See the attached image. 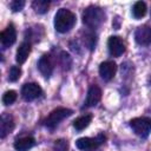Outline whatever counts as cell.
Returning <instances> with one entry per match:
<instances>
[{
	"instance_id": "6da1fadb",
	"label": "cell",
	"mask_w": 151,
	"mask_h": 151,
	"mask_svg": "<svg viewBox=\"0 0 151 151\" xmlns=\"http://www.w3.org/2000/svg\"><path fill=\"white\" fill-rule=\"evenodd\" d=\"M76 24V14L66 8H60L54 15V28L59 33L68 32Z\"/></svg>"
},
{
	"instance_id": "7a4b0ae2",
	"label": "cell",
	"mask_w": 151,
	"mask_h": 151,
	"mask_svg": "<svg viewBox=\"0 0 151 151\" xmlns=\"http://www.w3.org/2000/svg\"><path fill=\"white\" fill-rule=\"evenodd\" d=\"M105 21V13L100 7L90 6L83 13V22L90 28H97Z\"/></svg>"
},
{
	"instance_id": "3957f363",
	"label": "cell",
	"mask_w": 151,
	"mask_h": 151,
	"mask_svg": "<svg viewBox=\"0 0 151 151\" xmlns=\"http://www.w3.org/2000/svg\"><path fill=\"white\" fill-rule=\"evenodd\" d=\"M73 111L67 107H57L46 117V119L44 120V124L48 129H54L61 120L70 117Z\"/></svg>"
},
{
	"instance_id": "277c9868",
	"label": "cell",
	"mask_w": 151,
	"mask_h": 151,
	"mask_svg": "<svg viewBox=\"0 0 151 151\" xmlns=\"http://www.w3.org/2000/svg\"><path fill=\"white\" fill-rule=\"evenodd\" d=\"M130 126L137 136L142 138H146L151 132V118L149 117L133 118L130 120Z\"/></svg>"
},
{
	"instance_id": "5b68a950",
	"label": "cell",
	"mask_w": 151,
	"mask_h": 151,
	"mask_svg": "<svg viewBox=\"0 0 151 151\" xmlns=\"http://www.w3.org/2000/svg\"><path fill=\"white\" fill-rule=\"evenodd\" d=\"M105 136L104 134H98L94 138H90V137H83L76 140V146L79 150H92V149H97L99 145H101L105 142Z\"/></svg>"
},
{
	"instance_id": "8992f818",
	"label": "cell",
	"mask_w": 151,
	"mask_h": 151,
	"mask_svg": "<svg viewBox=\"0 0 151 151\" xmlns=\"http://www.w3.org/2000/svg\"><path fill=\"white\" fill-rule=\"evenodd\" d=\"M41 93L42 90L37 83H26L21 88V96L26 101H32L39 98Z\"/></svg>"
},
{
	"instance_id": "52a82bcc",
	"label": "cell",
	"mask_w": 151,
	"mask_h": 151,
	"mask_svg": "<svg viewBox=\"0 0 151 151\" xmlns=\"http://www.w3.org/2000/svg\"><path fill=\"white\" fill-rule=\"evenodd\" d=\"M109 52L112 57H119L125 52V44L123 39L118 35H112L107 40Z\"/></svg>"
},
{
	"instance_id": "ba28073f",
	"label": "cell",
	"mask_w": 151,
	"mask_h": 151,
	"mask_svg": "<svg viewBox=\"0 0 151 151\" xmlns=\"http://www.w3.org/2000/svg\"><path fill=\"white\" fill-rule=\"evenodd\" d=\"M38 68H39L40 73L44 77L48 78L52 74L53 70H54V60H53L52 55L51 54H44V55H41L40 59H39V61H38Z\"/></svg>"
},
{
	"instance_id": "9c48e42d",
	"label": "cell",
	"mask_w": 151,
	"mask_h": 151,
	"mask_svg": "<svg viewBox=\"0 0 151 151\" xmlns=\"http://www.w3.org/2000/svg\"><path fill=\"white\" fill-rule=\"evenodd\" d=\"M134 39L137 44L142 46H147L151 44V27L150 26H139L134 32Z\"/></svg>"
},
{
	"instance_id": "30bf717a",
	"label": "cell",
	"mask_w": 151,
	"mask_h": 151,
	"mask_svg": "<svg viewBox=\"0 0 151 151\" xmlns=\"http://www.w3.org/2000/svg\"><path fill=\"white\" fill-rule=\"evenodd\" d=\"M0 40H1V44L2 46L6 48V47H9L11 45H13L17 40V31L14 28V26L12 24H9L1 33H0Z\"/></svg>"
},
{
	"instance_id": "8fae6325",
	"label": "cell",
	"mask_w": 151,
	"mask_h": 151,
	"mask_svg": "<svg viewBox=\"0 0 151 151\" xmlns=\"http://www.w3.org/2000/svg\"><path fill=\"white\" fill-rule=\"evenodd\" d=\"M116 72H117V65L114 61H104L99 66V74L106 81L111 80L114 77Z\"/></svg>"
},
{
	"instance_id": "7c38bea8",
	"label": "cell",
	"mask_w": 151,
	"mask_h": 151,
	"mask_svg": "<svg viewBox=\"0 0 151 151\" xmlns=\"http://www.w3.org/2000/svg\"><path fill=\"white\" fill-rule=\"evenodd\" d=\"M101 98V90L98 85H91L88 91H87V96H86V100L85 104L86 106H94L99 103Z\"/></svg>"
},
{
	"instance_id": "4fadbf2b",
	"label": "cell",
	"mask_w": 151,
	"mask_h": 151,
	"mask_svg": "<svg viewBox=\"0 0 151 151\" xmlns=\"http://www.w3.org/2000/svg\"><path fill=\"white\" fill-rule=\"evenodd\" d=\"M14 129V120L13 117L9 114H2L1 122H0V137L5 138L9 132H12Z\"/></svg>"
},
{
	"instance_id": "5bb4252c",
	"label": "cell",
	"mask_w": 151,
	"mask_h": 151,
	"mask_svg": "<svg viewBox=\"0 0 151 151\" xmlns=\"http://www.w3.org/2000/svg\"><path fill=\"white\" fill-rule=\"evenodd\" d=\"M29 53H31V42H28V41L21 42V44L19 45V47H18V50H17V54H15V60H17V63L24 64V63L27 60Z\"/></svg>"
},
{
	"instance_id": "9a60e30c",
	"label": "cell",
	"mask_w": 151,
	"mask_h": 151,
	"mask_svg": "<svg viewBox=\"0 0 151 151\" xmlns=\"http://www.w3.org/2000/svg\"><path fill=\"white\" fill-rule=\"evenodd\" d=\"M35 144V139L33 137H22L14 142V149L17 151H28Z\"/></svg>"
},
{
	"instance_id": "2e32d148",
	"label": "cell",
	"mask_w": 151,
	"mask_h": 151,
	"mask_svg": "<svg viewBox=\"0 0 151 151\" xmlns=\"http://www.w3.org/2000/svg\"><path fill=\"white\" fill-rule=\"evenodd\" d=\"M92 120V116L91 114H85V116H81V117H78L74 122H73V127L77 130V131H81L84 130L85 127H87L90 125Z\"/></svg>"
},
{
	"instance_id": "e0dca14e",
	"label": "cell",
	"mask_w": 151,
	"mask_h": 151,
	"mask_svg": "<svg viewBox=\"0 0 151 151\" xmlns=\"http://www.w3.org/2000/svg\"><path fill=\"white\" fill-rule=\"evenodd\" d=\"M50 7V1L47 0H34L32 2V8L35 11V13L44 14L48 11Z\"/></svg>"
},
{
	"instance_id": "ac0fdd59",
	"label": "cell",
	"mask_w": 151,
	"mask_h": 151,
	"mask_svg": "<svg viewBox=\"0 0 151 151\" xmlns=\"http://www.w3.org/2000/svg\"><path fill=\"white\" fill-rule=\"evenodd\" d=\"M132 14L136 19H140L146 14V4L143 1H137L132 7Z\"/></svg>"
},
{
	"instance_id": "d6986e66",
	"label": "cell",
	"mask_w": 151,
	"mask_h": 151,
	"mask_svg": "<svg viewBox=\"0 0 151 151\" xmlns=\"http://www.w3.org/2000/svg\"><path fill=\"white\" fill-rule=\"evenodd\" d=\"M17 100V92L13 91V90H9V91H6L2 96V103L5 105H11L13 104L14 101Z\"/></svg>"
},
{
	"instance_id": "ffe728a7",
	"label": "cell",
	"mask_w": 151,
	"mask_h": 151,
	"mask_svg": "<svg viewBox=\"0 0 151 151\" xmlns=\"http://www.w3.org/2000/svg\"><path fill=\"white\" fill-rule=\"evenodd\" d=\"M21 76V68L19 66H12L9 68L8 73V80L9 81H17Z\"/></svg>"
},
{
	"instance_id": "44dd1931",
	"label": "cell",
	"mask_w": 151,
	"mask_h": 151,
	"mask_svg": "<svg viewBox=\"0 0 151 151\" xmlns=\"http://www.w3.org/2000/svg\"><path fill=\"white\" fill-rule=\"evenodd\" d=\"M60 61H61V66H63L64 70H68L70 66H71V64H72L71 57L66 52H61V54H60Z\"/></svg>"
},
{
	"instance_id": "7402d4cb",
	"label": "cell",
	"mask_w": 151,
	"mask_h": 151,
	"mask_svg": "<svg viewBox=\"0 0 151 151\" xmlns=\"http://www.w3.org/2000/svg\"><path fill=\"white\" fill-rule=\"evenodd\" d=\"M84 44L90 48L92 50L96 45V35L93 33H86L85 37H84Z\"/></svg>"
},
{
	"instance_id": "603a6c76",
	"label": "cell",
	"mask_w": 151,
	"mask_h": 151,
	"mask_svg": "<svg viewBox=\"0 0 151 151\" xmlns=\"http://www.w3.org/2000/svg\"><path fill=\"white\" fill-rule=\"evenodd\" d=\"M24 6H25V1H24V0H14V1H12V2L9 4V7H11V9H12L13 12H19V11H21V9L24 8Z\"/></svg>"
},
{
	"instance_id": "cb8c5ba5",
	"label": "cell",
	"mask_w": 151,
	"mask_h": 151,
	"mask_svg": "<svg viewBox=\"0 0 151 151\" xmlns=\"http://www.w3.org/2000/svg\"><path fill=\"white\" fill-rule=\"evenodd\" d=\"M67 143L64 139H58L54 143V151H67Z\"/></svg>"
}]
</instances>
